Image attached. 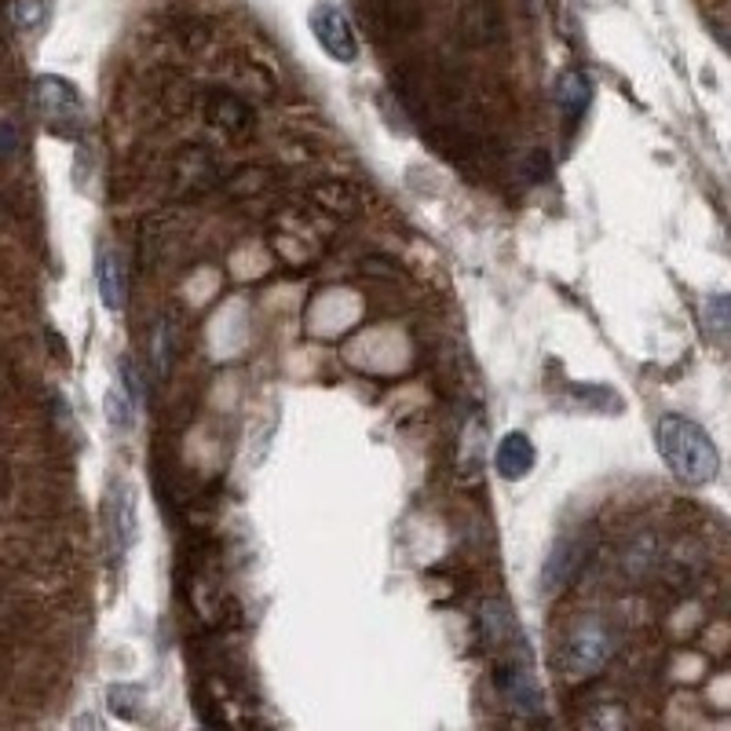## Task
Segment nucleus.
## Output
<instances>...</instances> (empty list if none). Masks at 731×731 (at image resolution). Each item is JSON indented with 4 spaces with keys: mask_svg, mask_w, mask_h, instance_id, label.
Wrapping results in <instances>:
<instances>
[{
    "mask_svg": "<svg viewBox=\"0 0 731 731\" xmlns=\"http://www.w3.org/2000/svg\"><path fill=\"white\" fill-rule=\"evenodd\" d=\"M655 442H658L662 461L669 464V472H673L680 483L706 487L721 472V453H717L710 431L702 425H695L691 417H680V414L658 417Z\"/></svg>",
    "mask_w": 731,
    "mask_h": 731,
    "instance_id": "nucleus-1",
    "label": "nucleus"
},
{
    "mask_svg": "<svg viewBox=\"0 0 731 731\" xmlns=\"http://www.w3.org/2000/svg\"><path fill=\"white\" fill-rule=\"evenodd\" d=\"M615 655V637L604 618H578L560 644V673L567 680L596 677Z\"/></svg>",
    "mask_w": 731,
    "mask_h": 731,
    "instance_id": "nucleus-2",
    "label": "nucleus"
},
{
    "mask_svg": "<svg viewBox=\"0 0 731 731\" xmlns=\"http://www.w3.org/2000/svg\"><path fill=\"white\" fill-rule=\"evenodd\" d=\"M220 184V161L206 147H187L176 154L173 165V190L176 198H198Z\"/></svg>",
    "mask_w": 731,
    "mask_h": 731,
    "instance_id": "nucleus-3",
    "label": "nucleus"
},
{
    "mask_svg": "<svg viewBox=\"0 0 731 731\" xmlns=\"http://www.w3.org/2000/svg\"><path fill=\"white\" fill-rule=\"evenodd\" d=\"M311 30H315L318 44L326 48L333 59H341V63H355L358 59V41L352 27H347V19L341 15V8L318 4L315 15H311Z\"/></svg>",
    "mask_w": 731,
    "mask_h": 731,
    "instance_id": "nucleus-4",
    "label": "nucleus"
},
{
    "mask_svg": "<svg viewBox=\"0 0 731 731\" xmlns=\"http://www.w3.org/2000/svg\"><path fill=\"white\" fill-rule=\"evenodd\" d=\"M201 117H206L209 128L223 132V136H234V139L249 136L253 125H257L253 111H249V106L231 92H212L206 100V106H201Z\"/></svg>",
    "mask_w": 731,
    "mask_h": 731,
    "instance_id": "nucleus-5",
    "label": "nucleus"
},
{
    "mask_svg": "<svg viewBox=\"0 0 731 731\" xmlns=\"http://www.w3.org/2000/svg\"><path fill=\"white\" fill-rule=\"evenodd\" d=\"M501 695L509 699V706L523 717H537L542 713V691H537L531 669H526L523 658H509L505 666H501Z\"/></svg>",
    "mask_w": 731,
    "mask_h": 731,
    "instance_id": "nucleus-6",
    "label": "nucleus"
},
{
    "mask_svg": "<svg viewBox=\"0 0 731 731\" xmlns=\"http://www.w3.org/2000/svg\"><path fill=\"white\" fill-rule=\"evenodd\" d=\"M585 560V545L582 542H560L553 553H549L545 567H542V589L545 596H560L567 585L574 582V574L582 571Z\"/></svg>",
    "mask_w": 731,
    "mask_h": 731,
    "instance_id": "nucleus-7",
    "label": "nucleus"
},
{
    "mask_svg": "<svg viewBox=\"0 0 731 731\" xmlns=\"http://www.w3.org/2000/svg\"><path fill=\"white\" fill-rule=\"evenodd\" d=\"M95 285H100L103 304L111 307V311H122V307H125V290H128V282H125V260H122V253H117V249H111V246H103L100 257H95Z\"/></svg>",
    "mask_w": 731,
    "mask_h": 731,
    "instance_id": "nucleus-8",
    "label": "nucleus"
},
{
    "mask_svg": "<svg viewBox=\"0 0 731 731\" xmlns=\"http://www.w3.org/2000/svg\"><path fill=\"white\" fill-rule=\"evenodd\" d=\"M179 322L173 315H161L154 322L150 330V369H154V380H169L173 366H176V355H179Z\"/></svg>",
    "mask_w": 731,
    "mask_h": 731,
    "instance_id": "nucleus-9",
    "label": "nucleus"
},
{
    "mask_svg": "<svg viewBox=\"0 0 731 731\" xmlns=\"http://www.w3.org/2000/svg\"><path fill=\"white\" fill-rule=\"evenodd\" d=\"M494 469H498L501 479H509V483H520V479L534 469V447H531V439H526L523 431H509V436L498 442Z\"/></svg>",
    "mask_w": 731,
    "mask_h": 731,
    "instance_id": "nucleus-10",
    "label": "nucleus"
},
{
    "mask_svg": "<svg viewBox=\"0 0 731 731\" xmlns=\"http://www.w3.org/2000/svg\"><path fill=\"white\" fill-rule=\"evenodd\" d=\"M655 567H658V542H655V534L640 531V534H633V537L622 542V549H618V571L626 574L629 582H644Z\"/></svg>",
    "mask_w": 731,
    "mask_h": 731,
    "instance_id": "nucleus-11",
    "label": "nucleus"
},
{
    "mask_svg": "<svg viewBox=\"0 0 731 731\" xmlns=\"http://www.w3.org/2000/svg\"><path fill=\"white\" fill-rule=\"evenodd\" d=\"M111 531L117 542V553H128L132 542L139 534V520H136V494L132 487H117L114 501H111Z\"/></svg>",
    "mask_w": 731,
    "mask_h": 731,
    "instance_id": "nucleus-12",
    "label": "nucleus"
},
{
    "mask_svg": "<svg viewBox=\"0 0 731 731\" xmlns=\"http://www.w3.org/2000/svg\"><path fill=\"white\" fill-rule=\"evenodd\" d=\"M307 198L315 201L322 212H337V216H355L358 212L355 187L341 184V179H318V184L307 187Z\"/></svg>",
    "mask_w": 731,
    "mask_h": 731,
    "instance_id": "nucleus-13",
    "label": "nucleus"
},
{
    "mask_svg": "<svg viewBox=\"0 0 731 731\" xmlns=\"http://www.w3.org/2000/svg\"><path fill=\"white\" fill-rule=\"evenodd\" d=\"M483 442H487V428L472 421L461 436V461H458L464 483H479V476H483V461H487Z\"/></svg>",
    "mask_w": 731,
    "mask_h": 731,
    "instance_id": "nucleus-14",
    "label": "nucleus"
},
{
    "mask_svg": "<svg viewBox=\"0 0 731 731\" xmlns=\"http://www.w3.org/2000/svg\"><path fill=\"white\" fill-rule=\"evenodd\" d=\"M629 728L633 724H629L626 706H618V702L593 706V710L585 713V724H582V731H629Z\"/></svg>",
    "mask_w": 731,
    "mask_h": 731,
    "instance_id": "nucleus-15",
    "label": "nucleus"
},
{
    "mask_svg": "<svg viewBox=\"0 0 731 731\" xmlns=\"http://www.w3.org/2000/svg\"><path fill=\"white\" fill-rule=\"evenodd\" d=\"M560 106H563V114H567V122H578L585 114V106H589V85H585L582 74H567L560 81Z\"/></svg>",
    "mask_w": 731,
    "mask_h": 731,
    "instance_id": "nucleus-16",
    "label": "nucleus"
},
{
    "mask_svg": "<svg viewBox=\"0 0 731 731\" xmlns=\"http://www.w3.org/2000/svg\"><path fill=\"white\" fill-rule=\"evenodd\" d=\"M106 706H111V713L122 717V721H136L139 710H143V688L114 685L111 691H106Z\"/></svg>",
    "mask_w": 731,
    "mask_h": 731,
    "instance_id": "nucleus-17",
    "label": "nucleus"
},
{
    "mask_svg": "<svg viewBox=\"0 0 731 731\" xmlns=\"http://www.w3.org/2000/svg\"><path fill=\"white\" fill-rule=\"evenodd\" d=\"M706 326L713 337L731 341V293H717L706 301Z\"/></svg>",
    "mask_w": 731,
    "mask_h": 731,
    "instance_id": "nucleus-18",
    "label": "nucleus"
},
{
    "mask_svg": "<svg viewBox=\"0 0 731 731\" xmlns=\"http://www.w3.org/2000/svg\"><path fill=\"white\" fill-rule=\"evenodd\" d=\"M136 410L139 406L128 399L122 385H114L111 391H106V417H111L114 428H132V421H136Z\"/></svg>",
    "mask_w": 731,
    "mask_h": 731,
    "instance_id": "nucleus-19",
    "label": "nucleus"
},
{
    "mask_svg": "<svg viewBox=\"0 0 731 731\" xmlns=\"http://www.w3.org/2000/svg\"><path fill=\"white\" fill-rule=\"evenodd\" d=\"M268 169H246V173H238L234 176V184H231V190L234 195H242V198H249V195H260L263 190V184H268Z\"/></svg>",
    "mask_w": 731,
    "mask_h": 731,
    "instance_id": "nucleus-20",
    "label": "nucleus"
},
{
    "mask_svg": "<svg viewBox=\"0 0 731 731\" xmlns=\"http://www.w3.org/2000/svg\"><path fill=\"white\" fill-rule=\"evenodd\" d=\"M117 369H122V388H125V395L132 403L139 406V399H143V380H139V369H136V363L125 355L122 363H117Z\"/></svg>",
    "mask_w": 731,
    "mask_h": 731,
    "instance_id": "nucleus-21",
    "label": "nucleus"
},
{
    "mask_svg": "<svg viewBox=\"0 0 731 731\" xmlns=\"http://www.w3.org/2000/svg\"><path fill=\"white\" fill-rule=\"evenodd\" d=\"M74 731H100V724H95L92 713H81L77 721H74Z\"/></svg>",
    "mask_w": 731,
    "mask_h": 731,
    "instance_id": "nucleus-22",
    "label": "nucleus"
},
{
    "mask_svg": "<svg viewBox=\"0 0 731 731\" xmlns=\"http://www.w3.org/2000/svg\"><path fill=\"white\" fill-rule=\"evenodd\" d=\"M0 483H4V469H0Z\"/></svg>",
    "mask_w": 731,
    "mask_h": 731,
    "instance_id": "nucleus-23",
    "label": "nucleus"
}]
</instances>
